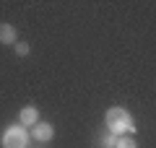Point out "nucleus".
I'll list each match as a JSON object with an SVG mask.
<instances>
[{
    "label": "nucleus",
    "instance_id": "nucleus-1",
    "mask_svg": "<svg viewBox=\"0 0 156 148\" xmlns=\"http://www.w3.org/2000/svg\"><path fill=\"white\" fill-rule=\"evenodd\" d=\"M104 127H107V132L115 135V138L133 135V132H135L133 115H130L125 107H109V109L104 112Z\"/></svg>",
    "mask_w": 156,
    "mask_h": 148
},
{
    "label": "nucleus",
    "instance_id": "nucleus-3",
    "mask_svg": "<svg viewBox=\"0 0 156 148\" xmlns=\"http://www.w3.org/2000/svg\"><path fill=\"white\" fill-rule=\"evenodd\" d=\"M29 132H31V140H37V143H50V140H55V127H52V122H42V120H39Z\"/></svg>",
    "mask_w": 156,
    "mask_h": 148
},
{
    "label": "nucleus",
    "instance_id": "nucleus-7",
    "mask_svg": "<svg viewBox=\"0 0 156 148\" xmlns=\"http://www.w3.org/2000/svg\"><path fill=\"white\" fill-rule=\"evenodd\" d=\"M99 148H117V138L107 132L104 138H99Z\"/></svg>",
    "mask_w": 156,
    "mask_h": 148
},
{
    "label": "nucleus",
    "instance_id": "nucleus-2",
    "mask_svg": "<svg viewBox=\"0 0 156 148\" xmlns=\"http://www.w3.org/2000/svg\"><path fill=\"white\" fill-rule=\"evenodd\" d=\"M29 143H31V132H29V127L18 125V122L8 125L3 130V135H0V146L3 148H29Z\"/></svg>",
    "mask_w": 156,
    "mask_h": 148
},
{
    "label": "nucleus",
    "instance_id": "nucleus-6",
    "mask_svg": "<svg viewBox=\"0 0 156 148\" xmlns=\"http://www.w3.org/2000/svg\"><path fill=\"white\" fill-rule=\"evenodd\" d=\"M117 148H138V140L133 135H122V138H117Z\"/></svg>",
    "mask_w": 156,
    "mask_h": 148
},
{
    "label": "nucleus",
    "instance_id": "nucleus-4",
    "mask_svg": "<svg viewBox=\"0 0 156 148\" xmlns=\"http://www.w3.org/2000/svg\"><path fill=\"white\" fill-rule=\"evenodd\" d=\"M39 122V109L34 104H26V107H21V112H18V125H23V127H34Z\"/></svg>",
    "mask_w": 156,
    "mask_h": 148
},
{
    "label": "nucleus",
    "instance_id": "nucleus-5",
    "mask_svg": "<svg viewBox=\"0 0 156 148\" xmlns=\"http://www.w3.org/2000/svg\"><path fill=\"white\" fill-rule=\"evenodd\" d=\"M18 42V31L13 23H0V44H13L16 47Z\"/></svg>",
    "mask_w": 156,
    "mask_h": 148
},
{
    "label": "nucleus",
    "instance_id": "nucleus-8",
    "mask_svg": "<svg viewBox=\"0 0 156 148\" xmlns=\"http://www.w3.org/2000/svg\"><path fill=\"white\" fill-rule=\"evenodd\" d=\"M29 52H31V47H29L26 42H16V55L18 57H26Z\"/></svg>",
    "mask_w": 156,
    "mask_h": 148
}]
</instances>
